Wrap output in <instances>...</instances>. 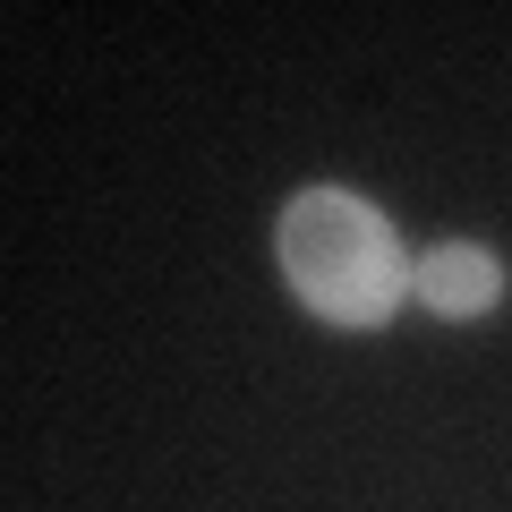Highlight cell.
Instances as JSON below:
<instances>
[{
    "label": "cell",
    "instance_id": "obj_2",
    "mask_svg": "<svg viewBox=\"0 0 512 512\" xmlns=\"http://www.w3.org/2000/svg\"><path fill=\"white\" fill-rule=\"evenodd\" d=\"M504 299H512V265L495 239L453 231V239H427L410 265V308H427L436 325H487Z\"/></svg>",
    "mask_w": 512,
    "mask_h": 512
},
{
    "label": "cell",
    "instance_id": "obj_1",
    "mask_svg": "<svg viewBox=\"0 0 512 512\" xmlns=\"http://www.w3.org/2000/svg\"><path fill=\"white\" fill-rule=\"evenodd\" d=\"M410 248L367 188L308 180L274 214V274L325 333H384L410 308Z\"/></svg>",
    "mask_w": 512,
    "mask_h": 512
}]
</instances>
